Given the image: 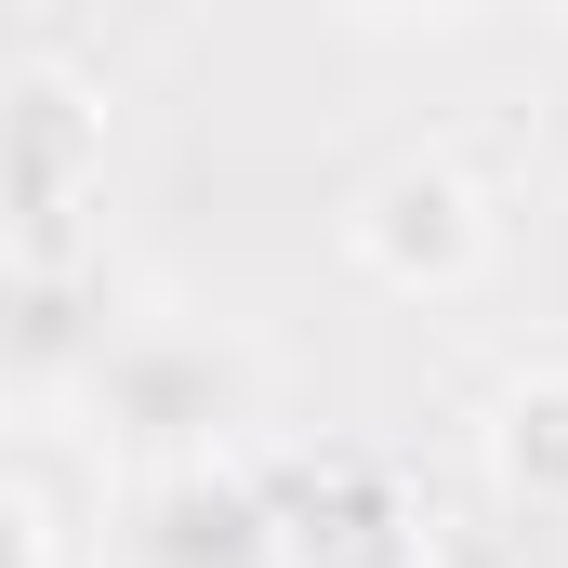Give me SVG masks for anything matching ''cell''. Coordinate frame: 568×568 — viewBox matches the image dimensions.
Wrapping results in <instances>:
<instances>
[{
  "label": "cell",
  "mask_w": 568,
  "mask_h": 568,
  "mask_svg": "<svg viewBox=\"0 0 568 568\" xmlns=\"http://www.w3.org/2000/svg\"><path fill=\"white\" fill-rule=\"evenodd\" d=\"M0 568H53V542H40V503L0 476Z\"/></svg>",
  "instance_id": "277c9868"
},
{
  "label": "cell",
  "mask_w": 568,
  "mask_h": 568,
  "mask_svg": "<svg viewBox=\"0 0 568 568\" xmlns=\"http://www.w3.org/2000/svg\"><path fill=\"white\" fill-rule=\"evenodd\" d=\"M476 449H489V489H503V503L568 516V371L503 384V397H489V424H476Z\"/></svg>",
  "instance_id": "7a4b0ae2"
},
{
  "label": "cell",
  "mask_w": 568,
  "mask_h": 568,
  "mask_svg": "<svg viewBox=\"0 0 568 568\" xmlns=\"http://www.w3.org/2000/svg\"><path fill=\"white\" fill-rule=\"evenodd\" d=\"M344 252L371 265L384 291H463L489 265V199L449 172V159H384L344 212Z\"/></svg>",
  "instance_id": "6da1fadb"
},
{
  "label": "cell",
  "mask_w": 568,
  "mask_h": 568,
  "mask_svg": "<svg viewBox=\"0 0 568 568\" xmlns=\"http://www.w3.org/2000/svg\"><path fill=\"white\" fill-rule=\"evenodd\" d=\"M278 556H291V568H424V529L357 476V489H331V503H304V516H291Z\"/></svg>",
  "instance_id": "3957f363"
}]
</instances>
